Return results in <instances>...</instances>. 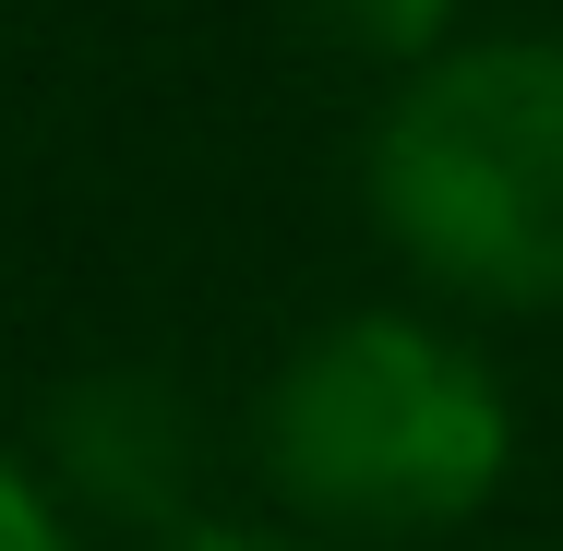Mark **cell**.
<instances>
[{
	"instance_id": "obj_4",
	"label": "cell",
	"mask_w": 563,
	"mask_h": 551,
	"mask_svg": "<svg viewBox=\"0 0 563 551\" xmlns=\"http://www.w3.org/2000/svg\"><path fill=\"white\" fill-rule=\"evenodd\" d=\"M312 12L372 60H432V36L455 24V0H312Z\"/></svg>"
},
{
	"instance_id": "obj_6",
	"label": "cell",
	"mask_w": 563,
	"mask_h": 551,
	"mask_svg": "<svg viewBox=\"0 0 563 551\" xmlns=\"http://www.w3.org/2000/svg\"><path fill=\"white\" fill-rule=\"evenodd\" d=\"M156 551H288V540H252V528H180V540H156Z\"/></svg>"
},
{
	"instance_id": "obj_1",
	"label": "cell",
	"mask_w": 563,
	"mask_h": 551,
	"mask_svg": "<svg viewBox=\"0 0 563 551\" xmlns=\"http://www.w3.org/2000/svg\"><path fill=\"white\" fill-rule=\"evenodd\" d=\"M264 480L336 540H432L504 480V384L408 312H347L264 384Z\"/></svg>"
},
{
	"instance_id": "obj_2",
	"label": "cell",
	"mask_w": 563,
	"mask_h": 551,
	"mask_svg": "<svg viewBox=\"0 0 563 551\" xmlns=\"http://www.w3.org/2000/svg\"><path fill=\"white\" fill-rule=\"evenodd\" d=\"M372 205L455 300H563V36H479L420 60L372 144Z\"/></svg>"
},
{
	"instance_id": "obj_5",
	"label": "cell",
	"mask_w": 563,
	"mask_h": 551,
	"mask_svg": "<svg viewBox=\"0 0 563 551\" xmlns=\"http://www.w3.org/2000/svg\"><path fill=\"white\" fill-rule=\"evenodd\" d=\"M0 551H73L60 540V504H48L24 467H0Z\"/></svg>"
},
{
	"instance_id": "obj_3",
	"label": "cell",
	"mask_w": 563,
	"mask_h": 551,
	"mask_svg": "<svg viewBox=\"0 0 563 551\" xmlns=\"http://www.w3.org/2000/svg\"><path fill=\"white\" fill-rule=\"evenodd\" d=\"M48 467H60V504H85L109 528H180V504L205 480L192 396L156 372H85L48 408Z\"/></svg>"
}]
</instances>
